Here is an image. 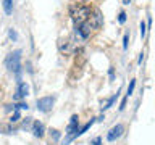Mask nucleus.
<instances>
[{"label": "nucleus", "instance_id": "1", "mask_svg": "<svg viewBox=\"0 0 155 145\" xmlns=\"http://www.w3.org/2000/svg\"><path fill=\"white\" fill-rule=\"evenodd\" d=\"M70 14L73 18V21H74L76 26H79V24L86 23L87 18H89V13H91V8L87 7V5H81L79 2H71L70 3Z\"/></svg>", "mask_w": 155, "mask_h": 145}, {"label": "nucleus", "instance_id": "2", "mask_svg": "<svg viewBox=\"0 0 155 145\" xmlns=\"http://www.w3.org/2000/svg\"><path fill=\"white\" fill-rule=\"evenodd\" d=\"M5 65H7L10 71L19 72V69H21V50H15L10 53L7 60H5Z\"/></svg>", "mask_w": 155, "mask_h": 145}, {"label": "nucleus", "instance_id": "3", "mask_svg": "<svg viewBox=\"0 0 155 145\" xmlns=\"http://www.w3.org/2000/svg\"><path fill=\"white\" fill-rule=\"evenodd\" d=\"M87 23L91 24L92 29H100L102 26H104V16H102V13H100L99 8H94V10L89 13Z\"/></svg>", "mask_w": 155, "mask_h": 145}, {"label": "nucleus", "instance_id": "4", "mask_svg": "<svg viewBox=\"0 0 155 145\" xmlns=\"http://www.w3.org/2000/svg\"><path fill=\"white\" fill-rule=\"evenodd\" d=\"M78 130H79V126H78V116L73 114L71 121H70V126H68V129H66V140H65L63 145H68L74 137H78Z\"/></svg>", "mask_w": 155, "mask_h": 145}, {"label": "nucleus", "instance_id": "5", "mask_svg": "<svg viewBox=\"0 0 155 145\" xmlns=\"http://www.w3.org/2000/svg\"><path fill=\"white\" fill-rule=\"evenodd\" d=\"M53 103H55V98L53 97H44V98L37 100V110L42 111V113H48L53 108Z\"/></svg>", "mask_w": 155, "mask_h": 145}, {"label": "nucleus", "instance_id": "6", "mask_svg": "<svg viewBox=\"0 0 155 145\" xmlns=\"http://www.w3.org/2000/svg\"><path fill=\"white\" fill-rule=\"evenodd\" d=\"M123 130H124L123 126H121V124H116L115 127H111V129H110V132L107 134V139H108L110 142H113V140H116L121 134H123Z\"/></svg>", "mask_w": 155, "mask_h": 145}, {"label": "nucleus", "instance_id": "7", "mask_svg": "<svg viewBox=\"0 0 155 145\" xmlns=\"http://www.w3.org/2000/svg\"><path fill=\"white\" fill-rule=\"evenodd\" d=\"M91 31H92V27H91V24L89 23H82V24H79V26H76V32L79 34V36L82 37V39H87L91 36Z\"/></svg>", "mask_w": 155, "mask_h": 145}, {"label": "nucleus", "instance_id": "8", "mask_svg": "<svg viewBox=\"0 0 155 145\" xmlns=\"http://www.w3.org/2000/svg\"><path fill=\"white\" fill-rule=\"evenodd\" d=\"M29 94V85L26 82H19L18 84V89H16V95H15V98L19 100V98H24Z\"/></svg>", "mask_w": 155, "mask_h": 145}, {"label": "nucleus", "instance_id": "9", "mask_svg": "<svg viewBox=\"0 0 155 145\" xmlns=\"http://www.w3.org/2000/svg\"><path fill=\"white\" fill-rule=\"evenodd\" d=\"M58 50H60L63 55H70L71 53V42L68 40V39H60V42H58Z\"/></svg>", "mask_w": 155, "mask_h": 145}, {"label": "nucleus", "instance_id": "10", "mask_svg": "<svg viewBox=\"0 0 155 145\" xmlns=\"http://www.w3.org/2000/svg\"><path fill=\"white\" fill-rule=\"evenodd\" d=\"M32 134L36 135V137H44V124L41 121H34L32 123Z\"/></svg>", "mask_w": 155, "mask_h": 145}, {"label": "nucleus", "instance_id": "11", "mask_svg": "<svg viewBox=\"0 0 155 145\" xmlns=\"http://www.w3.org/2000/svg\"><path fill=\"white\" fill-rule=\"evenodd\" d=\"M84 63H86V55H84V52L79 48V50L76 52V63L74 65H76V68H82Z\"/></svg>", "mask_w": 155, "mask_h": 145}, {"label": "nucleus", "instance_id": "12", "mask_svg": "<svg viewBox=\"0 0 155 145\" xmlns=\"http://www.w3.org/2000/svg\"><path fill=\"white\" fill-rule=\"evenodd\" d=\"M116 100V95H113V97H110V98H107V100H102L100 102V108L102 110H107V108H110L111 105H113V102Z\"/></svg>", "mask_w": 155, "mask_h": 145}, {"label": "nucleus", "instance_id": "13", "mask_svg": "<svg viewBox=\"0 0 155 145\" xmlns=\"http://www.w3.org/2000/svg\"><path fill=\"white\" fill-rule=\"evenodd\" d=\"M3 10L7 14L12 13L13 11V0H3Z\"/></svg>", "mask_w": 155, "mask_h": 145}, {"label": "nucleus", "instance_id": "14", "mask_svg": "<svg viewBox=\"0 0 155 145\" xmlns=\"http://www.w3.org/2000/svg\"><path fill=\"white\" fill-rule=\"evenodd\" d=\"M92 124H94V119H91V121H89V123H87V124H84V126H82V127H81L79 130H78V135H81V134H84V132H86V130H87V129H89V127H91V126H92Z\"/></svg>", "mask_w": 155, "mask_h": 145}, {"label": "nucleus", "instance_id": "15", "mask_svg": "<svg viewBox=\"0 0 155 145\" xmlns=\"http://www.w3.org/2000/svg\"><path fill=\"white\" fill-rule=\"evenodd\" d=\"M0 130H2L3 134H12L13 132L12 126H7V124H0Z\"/></svg>", "mask_w": 155, "mask_h": 145}, {"label": "nucleus", "instance_id": "16", "mask_svg": "<svg viewBox=\"0 0 155 145\" xmlns=\"http://www.w3.org/2000/svg\"><path fill=\"white\" fill-rule=\"evenodd\" d=\"M134 85H136V81L133 79V81L129 82V85H128V92H126V97H129V95L134 92Z\"/></svg>", "mask_w": 155, "mask_h": 145}, {"label": "nucleus", "instance_id": "17", "mask_svg": "<svg viewBox=\"0 0 155 145\" xmlns=\"http://www.w3.org/2000/svg\"><path fill=\"white\" fill-rule=\"evenodd\" d=\"M50 135L53 137V140H58V139H60V132H58L57 129H52V130H50Z\"/></svg>", "mask_w": 155, "mask_h": 145}, {"label": "nucleus", "instance_id": "18", "mask_svg": "<svg viewBox=\"0 0 155 145\" xmlns=\"http://www.w3.org/2000/svg\"><path fill=\"white\" fill-rule=\"evenodd\" d=\"M118 21H120L121 24L126 21V13H124V11H120V14H118Z\"/></svg>", "mask_w": 155, "mask_h": 145}, {"label": "nucleus", "instance_id": "19", "mask_svg": "<svg viewBox=\"0 0 155 145\" xmlns=\"http://www.w3.org/2000/svg\"><path fill=\"white\" fill-rule=\"evenodd\" d=\"M128 42H129V34H124V37H123V48H128Z\"/></svg>", "mask_w": 155, "mask_h": 145}, {"label": "nucleus", "instance_id": "20", "mask_svg": "<svg viewBox=\"0 0 155 145\" xmlns=\"http://www.w3.org/2000/svg\"><path fill=\"white\" fill-rule=\"evenodd\" d=\"M139 27H140V37H144L145 36V23L140 21V26Z\"/></svg>", "mask_w": 155, "mask_h": 145}, {"label": "nucleus", "instance_id": "21", "mask_svg": "<svg viewBox=\"0 0 155 145\" xmlns=\"http://www.w3.org/2000/svg\"><path fill=\"white\" fill-rule=\"evenodd\" d=\"M18 119H19V113H18V111H15V114L12 116V119H10V121H12V123H16Z\"/></svg>", "mask_w": 155, "mask_h": 145}, {"label": "nucleus", "instance_id": "22", "mask_svg": "<svg viewBox=\"0 0 155 145\" xmlns=\"http://www.w3.org/2000/svg\"><path fill=\"white\" fill-rule=\"evenodd\" d=\"M16 37H18V36H16V32H15L13 29H10V39H13V40H16Z\"/></svg>", "mask_w": 155, "mask_h": 145}, {"label": "nucleus", "instance_id": "23", "mask_svg": "<svg viewBox=\"0 0 155 145\" xmlns=\"http://www.w3.org/2000/svg\"><path fill=\"white\" fill-rule=\"evenodd\" d=\"M29 124H31V118H26V121L23 123V127H29Z\"/></svg>", "mask_w": 155, "mask_h": 145}, {"label": "nucleus", "instance_id": "24", "mask_svg": "<svg viewBox=\"0 0 155 145\" xmlns=\"http://www.w3.org/2000/svg\"><path fill=\"white\" fill-rule=\"evenodd\" d=\"M94 143H95V145H100V139H95V140H94Z\"/></svg>", "mask_w": 155, "mask_h": 145}, {"label": "nucleus", "instance_id": "25", "mask_svg": "<svg viewBox=\"0 0 155 145\" xmlns=\"http://www.w3.org/2000/svg\"><path fill=\"white\" fill-rule=\"evenodd\" d=\"M123 3H124V5H129V3H131V0H123Z\"/></svg>", "mask_w": 155, "mask_h": 145}]
</instances>
